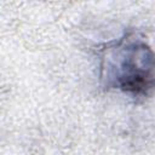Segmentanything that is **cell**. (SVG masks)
<instances>
[{
	"mask_svg": "<svg viewBox=\"0 0 155 155\" xmlns=\"http://www.w3.org/2000/svg\"><path fill=\"white\" fill-rule=\"evenodd\" d=\"M99 78L109 90L147 96L155 88V52L143 39L126 34L102 50Z\"/></svg>",
	"mask_w": 155,
	"mask_h": 155,
	"instance_id": "1",
	"label": "cell"
}]
</instances>
